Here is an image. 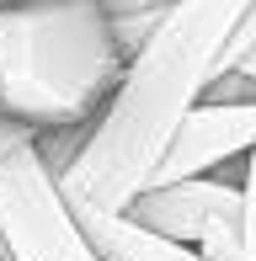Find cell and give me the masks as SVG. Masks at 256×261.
Segmentation results:
<instances>
[{
    "instance_id": "6da1fadb",
    "label": "cell",
    "mask_w": 256,
    "mask_h": 261,
    "mask_svg": "<svg viewBox=\"0 0 256 261\" xmlns=\"http://www.w3.org/2000/svg\"><path fill=\"white\" fill-rule=\"evenodd\" d=\"M246 11L251 0H171L166 6L155 32L128 54L112 101L80 134L75 155L54 171V187L69 208L123 213L149 187L176 128L208 96L219 54L235 38Z\"/></svg>"
},
{
    "instance_id": "7a4b0ae2",
    "label": "cell",
    "mask_w": 256,
    "mask_h": 261,
    "mask_svg": "<svg viewBox=\"0 0 256 261\" xmlns=\"http://www.w3.org/2000/svg\"><path fill=\"white\" fill-rule=\"evenodd\" d=\"M123 48L96 0L0 6V117L32 144L86 134L123 80Z\"/></svg>"
},
{
    "instance_id": "3957f363",
    "label": "cell",
    "mask_w": 256,
    "mask_h": 261,
    "mask_svg": "<svg viewBox=\"0 0 256 261\" xmlns=\"http://www.w3.org/2000/svg\"><path fill=\"white\" fill-rule=\"evenodd\" d=\"M0 256L6 261H91L64 197L38 149H16L0 165Z\"/></svg>"
},
{
    "instance_id": "277c9868",
    "label": "cell",
    "mask_w": 256,
    "mask_h": 261,
    "mask_svg": "<svg viewBox=\"0 0 256 261\" xmlns=\"http://www.w3.org/2000/svg\"><path fill=\"white\" fill-rule=\"evenodd\" d=\"M139 229L160 234L171 245H187L203 261H235L240 245V187L224 176H197L176 187H149L123 208Z\"/></svg>"
},
{
    "instance_id": "5b68a950",
    "label": "cell",
    "mask_w": 256,
    "mask_h": 261,
    "mask_svg": "<svg viewBox=\"0 0 256 261\" xmlns=\"http://www.w3.org/2000/svg\"><path fill=\"white\" fill-rule=\"evenodd\" d=\"M251 149H256V101H197L187 112V123L176 128L160 171L149 176V187H176V181L214 176L219 165L246 160Z\"/></svg>"
},
{
    "instance_id": "8992f818",
    "label": "cell",
    "mask_w": 256,
    "mask_h": 261,
    "mask_svg": "<svg viewBox=\"0 0 256 261\" xmlns=\"http://www.w3.org/2000/svg\"><path fill=\"white\" fill-rule=\"evenodd\" d=\"M69 224H75L80 245L91 251V261H203L197 251L187 245H171L160 240V234L139 229L134 219H123V213H96V208H69Z\"/></svg>"
},
{
    "instance_id": "52a82bcc",
    "label": "cell",
    "mask_w": 256,
    "mask_h": 261,
    "mask_svg": "<svg viewBox=\"0 0 256 261\" xmlns=\"http://www.w3.org/2000/svg\"><path fill=\"white\" fill-rule=\"evenodd\" d=\"M240 245L235 261H256V149L246 155V171H240Z\"/></svg>"
},
{
    "instance_id": "ba28073f",
    "label": "cell",
    "mask_w": 256,
    "mask_h": 261,
    "mask_svg": "<svg viewBox=\"0 0 256 261\" xmlns=\"http://www.w3.org/2000/svg\"><path fill=\"white\" fill-rule=\"evenodd\" d=\"M203 101H256V59H246V64H240L235 75L214 80Z\"/></svg>"
},
{
    "instance_id": "9c48e42d",
    "label": "cell",
    "mask_w": 256,
    "mask_h": 261,
    "mask_svg": "<svg viewBox=\"0 0 256 261\" xmlns=\"http://www.w3.org/2000/svg\"><path fill=\"white\" fill-rule=\"evenodd\" d=\"M27 144H32L27 128H16V123H6V117H0V165L16 155V149H27Z\"/></svg>"
},
{
    "instance_id": "30bf717a",
    "label": "cell",
    "mask_w": 256,
    "mask_h": 261,
    "mask_svg": "<svg viewBox=\"0 0 256 261\" xmlns=\"http://www.w3.org/2000/svg\"><path fill=\"white\" fill-rule=\"evenodd\" d=\"M251 59H256V54H251ZM229 75H235V69H229Z\"/></svg>"
},
{
    "instance_id": "8fae6325",
    "label": "cell",
    "mask_w": 256,
    "mask_h": 261,
    "mask_svg": "<svg viewBox=\"0 0 256 261\" xmlns=\"http://www.w3.org/2000/svg\"><path fill=\"white\" fill-rule=\"evenodd\" d=\"M0 261H6V256H0Z\"/></svg>"
}]
</instances>
